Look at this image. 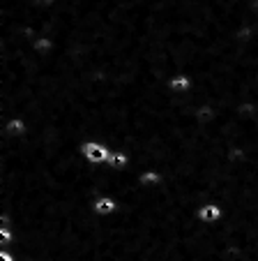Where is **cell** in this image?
<instances>
[{"label": "cell", "mask_w": 258, "mask_h": 261, "mask_svg": "<svg viewBox=\"0 0 258 261\" xmlns=\"http://www.w3.org/2000/svg\"><path fill=\"white\" fill-rule=\"evenodd\" d=\"M81 158L85 160L88 164H106L108 158H111V150H108V143L95 141V139H88L83 141L81 148H78Z\"/></svg>", "instance_id": "6da1fadb"}, {"label": "cell", "mask_w": 258, "mask_h": 261, "mask_svg": "<svg viewBox=\"0 0 258 261\" xmlns=\"http://www.w3.org/2000/svg\"><path fill=\"white\" fill-rule=\"evenodd\" d=\"M90 208H93V213L97 217H111L113 213L120 208V203L116 201V199L111 197V194H95L93 203H90Z\"/></svg>", "instance_id": "7a4b0ae2"}, {"label": "cell", "mask_w": 258, "mask_h": 261, "mask_svg": "<svg viewBox=\"0 0 258 261\" xmlns=\"http://www.w3.org/2000/svg\"><path fill=\"white\" fill-rule=\"evenodd\" d=\"M191 88H194V79L189 74H170L166 79V90L168 93H189Z\"/></svg>", "instance_id": "3957f363"}, {"label": "cell", "mask_w": 258, "mask_h": 261, "mask_svg": "<svg viewBox=\"0 0 258 261\" xmlns=\"http://www.w3.org/2000/svg\"><path fill=\"white\" fill-rule=\"evenodd\" d=\"M224 211H221L219 203H203V206L196 208V220L198 222H205V224H214V222H219Z\"/></svg>", "instance_id": "277c9868"}, {"label": "cell", "mask_w": 258, "mask_h": 261, "mask_svg": "<svg viewBox=\"0 0 258 261\" xmlns=\"http://www.w3.org/2000/svg\"><path fill=\"white\" fill-rule=\"evenodd\" d=\"M0 261H19V259H16V252H10V247H3L0 250Z\"/></svg>", "instance_id": "5b68a950"}]
</instances>
